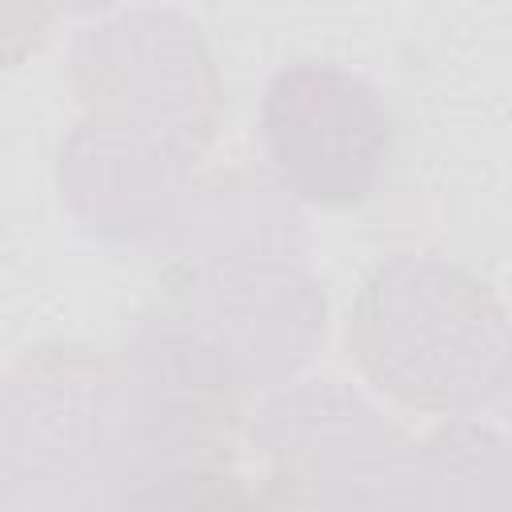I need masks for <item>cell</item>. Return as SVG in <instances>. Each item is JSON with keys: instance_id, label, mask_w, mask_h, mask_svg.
<instances>
[{"instance_id": "obj_1", "label": "cell", "mask_w": 512, "mask_h": 512, "mask_svg": "<svg viewBox=\"0 0 512 512\" xmlns=\"http://www.w3.org/2000/svg\"><path fill=\"white\" fill-rule=\"evenodd\" d=\"M512 320L468 268L432 252L388 256L356 292L348 348L372 388L416 412L492 404Z\"/></svg>"}, {"instance_id": "obj_2", "label": "cell", "mask_w": 512, "mask_h": 512, "mask_svg": "<svg viewBox=\"0 0 512 512\" xmlns=\"http://www.w3.org/2000/svg\"><path fill=\"white\" fill-rule=\"evenodd\" d=\"M132 480L128 364L88 348H40L4 384V500L32 484V504L56 484V504L80 484Z\"/></svg>"}, {"instance_id": "obj_3", "label": "cell", "mask_w": 512, "mask_h": 512, "mask_svg": "<svg viewBox=\"0 0 512 512\" xmlns=\"http://www.w3.org/2000/svg\"><path fill=\"white\" fill-rule=\"evenodd\" d=\"M88 120L196 164L220 120V80L200 32L176 12H132L72 48Z\"/></svg>"}, {"instance_id": "obj_4", "label": "cell", "mask_w": 512, "mask_h": 512, "mask_svg": "<svg viewBox=\"0 0 512 512\" xmlns=\"http://www.w3.org/2000/svg\"><path fill=\"white\" fill-rule=\"evenodd\" d=\"M252 444L280 504H420V444L340 380L272 396Z\"/></svg>"}, {"instance_id": "obj_5", "label": "cell", "mask_w": 512, "mask_h": 512, "mask_svg": "<svg viewBox=\"0 0 512 512\" xmlns=\"http://www.w3.org/2000/svg\"><path fill=\"white\" fill-rule=\"evenodd\" d=\"M260 136L284 188L320 208L364 204L392 156L380 88L324 60L288 64L264 84Z\"/></svg>"}, {"instance_id": "obj_6", "label": "cell", "mask_w": 512, "mask_h": 512, "mask_svg": "<svg viewBox=\"0 0 512 512\" xmlns=\"http://www.w3.org/2000/svg\"><path fill=\"white\" fill-rule=\"evenodd\" d=\"M188 256L172 276L164 312L224 348L252 384H276L300 368L324 336V296L292 252L252 248Z\"/></svg>"}, {"instance_id": "obj_7", "label": "cell", "mask_w": 512, "mask_h": 512, "mask_svg": "<svg viewBox=\"0 0 512 512\" xmlns=\"http://www.w3.org/2000/svg\"><path fill=\"white\" fill-rule=\"evenodd\" d=\"M56 8H60L56 0H4V28H8V52L16 48V36H20V32H32V40H40Z\"/></svg>"}, {"instance_id": "obj_8", "label": "cell", "mask_w": 512, "mask_h": 512, "mask_svg": "<svg viewBox=\"0 0 512 512\" xmlns=\"http://www.w3.org/2000/svg\"><path fill=\"white\" fill-rule=\"evenodd\" d=\"M492 404L504 412V420H512V336H508V356H504V372H500V384H496Z\"/></svg>"}, {"instance_id": "obj_9", "label": "cell", "mask_w": 512, "mask_h": 512, "mask_svg": "<svg viewBox=\"0 0 512 512\" xmlns=\"http://www.w3.org/2000/svg\"><path fill=\"white\" fill-rule=\"evenodd\" d=\"M64 12H100V8H112L116 0H56Z\"/></svg>"}]
</instances>
